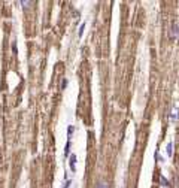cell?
<instances>
[{"label":"cell","instance_id":"6da1fadb","mask_svg":"<svg viewBox=\"0 0 179 188\" xmlns=\"http://www.w3.org/2000/svg\"><path fill=\"white\" fill-rule=\"evenodd\" d=\"M70 169H72V172H75L76 170V155L75 154H72V157H70Z\"/></svg>","mask_w":179,"mask_h":188},{"label":"cell","instance_id":"7a4b0ae2","mask_svg":"<svg viewBox=\"0 0 179 188\" xmlns=\"http://www.w3.org/2000/svg\"><path fill=\"white\" fill-rule=\"evenodd\" d=\"M178 33H179V30H178V24H175V26L172 27V34H173V37H178Z\"/></svg>","mask_w":179,"mask_h":188},{"label":"cell","instance_id":"3957f363","mask_svg":"<svg viewBox=\"0 0 179 188\" xmlns=\"http://www.w3.org/2000/svg\"><path fill=\"white\" fill-rule=\"evenodd\" d=\"M84 30H85V23H84V24H81V27H79V37L82 36V33H84Z\"/></svg>","mask_w":179,"mask_h":188},{"label":"cell","instance_id":"277c9868","mask_svg":"<svg viewBox=\"0 0 179 188\" xmlns=\"http://www.w3.org/2000/svg\"><path fill=\"white\" fill-rule=\"evenodd\" d=\"M96 188H109V185H108L106 182H100V184H99Z\"/></svg>","mask_w":179,"mask_h":188},{"label":"cell","instance_id":"5b68a950","mask_svg":"<svg viewBox=\"0 0 179 188\" xmlns=\"http://www.w3.org/2000/svg\"><path fill=\"white\" fill-rule=\"evenodd\" d=\"M73 130H75V128H73V126H69V128H67V136H69V137L72 136V133H73Z\"/></svg>","mask_w":179,"mask_h":188},{"label":"cell","instance_id":"8992f818","mask_svg":"<svg viewBox=\"0 0 179 188\" xmlns=\"http://www.w3.org/2000/svg\"><path fill=\"white\" fill-rule=\"evenodd\" d=\"M167 155H172V142H169L167 145Z\"/></svg>","mask_w":179,"mask_h":188},{"label":"cell","instance_id":"52a82bcc","mask_svg":"<svg viewBox=\"0 0 179 188\" xmlns=\"http://www.w3.org/2000/svg\"><path fill=\"white\" fill-rule=\"evenodd\" d=\"M23 8H28V5H31V2H21Z\"/></svg>","mask_w":179,"mask_h":188},{"label":"cell","instance_id":"ba28073f","mask_svg":"<svg viewBox=\"0 0 179 188\" xmlns=\"http://www.w3.org/2000/svg\"><path fill=\"white\" fill-rule=\"evenodd\" d=\"M67 85V79H63V84H61V88H66Z\"/></svg>","mask_w":179,"mask_h":188},{"label":"cell","instance_id":"9c48e42d","mask_svg":"<svg viewBox=\"0 0 179 188\" xmlns=\"http://www.w3.org/2000/svg\"><path fill=\"white\" fill-rule=\"evenodd\" d=\"M70 185H72V182H70V181H67V184H66V185H64V187H63V188H69V187H70Z\"/></svg>","mask_w":179,"mask_h":188}]
</instances>
